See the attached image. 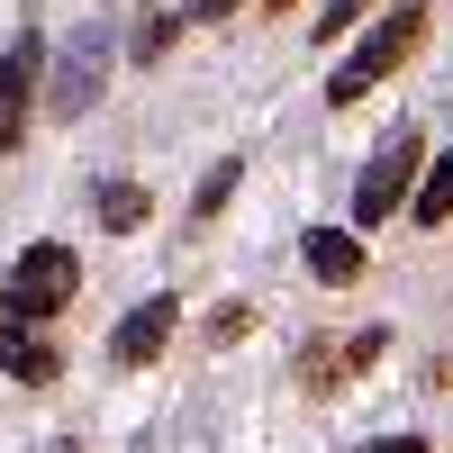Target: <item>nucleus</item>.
<instances>
[{
    "mask_svg": "<svg viewBox=\"0 0 453 453\" xmlns=\"http://www.w3.org/2000/svg\"><path fill=\"white\" fill-rule=\"evenodd\" d=\"M145 209H155V200H145V181H100V226H109V236H136Z\"/></svg>",
    "mask_w": 453,
    "mask_h": 453,
    "instance_id": "nucleus-11",
    "label": "nucleus"
},
{
    "mask_svg": "<svg viewBox=\"0 0 453 453\" xmlns=\"http://www.w3.org/2000/svg\"><path fill=\"white\" fill-rule=\"evenodd\" d=\"M236 173H245L236 155H226V164H209V173H200V200H191V218H218L226 200H236Z\"/></svg>",
    "mask_w": 453,
    "mask_h": 453,
    "instance_id": "nucleus-12",
    "label": "nucleus"
},
{
    "mask_svg": "<svg viewBox=\"0 0 453 453\" xmlns=\"http://www.w3.org/2000/svg\"><path fill=\"white\" fill-rule=\"evenodd\" d=\"M226 10H245V0H191V19H226Z\"/></svg>",
    "mask_w": 453,
    "mask_h": 453,
    "instance_id": "nucleus-17",
    "label": "nucleus"
},
{
    "mask_svg": "<svg viewBox=\"0 0 453 453\" xmlns=\"http://www.w3.org/2000/svg\"><path fill=\"white\" fill-rule=\"evenodd\" d=\"M245 326H254V309H245V299H226V309H209V345H236Z\"/></svg>",
    "mask_w": 453,
    "mask_h": 453,
    "instance_id": "nucleus-14",
    "label": "nucleus"
},
{
    "mask_svg": "<svg viewBox=\"0 0 453 453\" xmlns=\"http://www.w3.org/2000/svg\"><path fill=\"white\" fill-rule=\"evenodd\" d=\"M363 453H435L426 435H381V444H363Z\"/></svg>",
    "mask_w": 453,
    "mask_h": 453,
    "instance_id": "nucleus-16",
    "label": "nucleus"
},
{
    "mask_svg": "<svg viewBox=\"0 0 453 453\" xmlns=\"http://www.w3.org/2000/svg\"><path fill=\"white\" fill-rule=\"evenodd\" d=\"M418 46H426V10H418V0H399V10H390L381 27H372L363 46H354L345 64H335V73H326V109H354L372 82H390V73H399L408 55H418Z\"/></svg>",
    "mask_w": 453,
    "mask_h": 453,
    "instance_id": "nucleus-1",
    "label": "nucleus"
},
{
    "mask_svg": "<svg viewBox=\"0 0 453 453\" xmlns=\"http://www.w3.org/2000/svg\"><path fill=\"white\" fill-rule=\"evenodd\" d=\"M0 372H10L19 390H55L64 381V354L46 345V326H10V335H0Z\"/></svg>",
    "mask_w": 453,
    "mask_h": 453,
    "instance_id": "nucleus-8",
    "label": "nucleus"
},
{
    "mask_svg": "<svg viewBox=\"0 0 453 453\" xmlns=\"http://www.w3.org/2000/svg\"><path fill=\"white\" fill-rule=\"evenodd\" d=\"M173 326H181V299H173V290L136 299V309L119 318V335H109V363H127V372H136V363H155V354L173 345Z\"/></svg>",
    "mask_w": 453,
    "mask_h": 453,
    "instance_id": "nucleus-6",
    "label": "nucleus"
},
{
    "mask_svg": "<svg viewBox=\"0 0 453 453\" xmlns=\"http://www.w3.org/2000/svg\"><path fill=\"white\" fill-rule=\"evenodd\" d=\"M64 453H73V444H64Z\"/></svg>",
    "mask_w": 453,
    "mask_h": 453,
    "instance_id": "nucleus-19",
    "label": "nucleus"
},
{
    "mask_svg": "<svg viewBox=\"0 0 453 453\" xmlns=\"http://www.w3.org/2000/svg\"><path fill=\"white\" fill-rule=\"evenodd\" d=\"M263 10H273V19H281V10H299V0H263Z\"/></svg>",
    "mask_w": 453,
    "mask_h": 453,
    "instance_id": "nucleus-18",
    "label": "nucleus"
},
{
    "mask_svg": "<svg viewBox=\"0 0 453 453\" xmlns=\"http://www.w3.org/2000/svg\"><path fill=\"white\" fill-rule=\"evenodd\" d=\"M381 354H390V326H363V335H345V345H309L299 381H309V390H345L354 372H372Z\"/></svg>",
    "mask_w": 453,
    "mask_h": 453,
    "instance_id": "nucleus-7",
    "label": "nucleus"
},
{
    "mask_svg": "<svg viewBox=\"0 0 453 453\" xmlns=\"http://www.w3.org/2000/svg\"><path fill=\"white\" fill-rule=\"evenodd\" d=\"M82 290V263H73V245H27L19 263H10V281H0V309H10V326H46L64 299Z\"/></svg>",
    "mask_w": 453,
    "mask_h": 453,
    "instance_id": "nucleus-2",
    "label": "nucleus"
},
{
    "mask_svg": "<svg viewBox=\"0 0 453 453\" xmlns=\"http://www.w3.org/2000/svg\"><path fill=\"white\" fill-rule=\"evenodd\" d=\"M173 36H181V19H173V10H155V19L136 27V64H155V55L173 46Z\"/></svg>",
    "mask_w": 453,
    "mask_h": 453,
    "instance_id": "nucleus-13",
    "label": "nucleus"
},
{
    "mask_svg": "<svg viewBox=\"0 0 453 453\" xmlns=\"http://www.w3.org/2000/svg\"><path fill=\"white\" fill-rule=\"evenodd\" d=\"M100 73H109V27L91 19V27H73V46H64L55 82H46V109L55 119H82V109L100 100Z\"/></svg>",
    "mask_w": 453,
    "mask_h": 453,
    "instance_id": "nucleus-5",
    "label": "nucleus"
},
{
    "mask_svg": "<svg viewBox=\"0 0 453 453\" xmlns=\"http://www.w3.org/2000/svg\"><path fill=\"white\" fill-rule=\"evenodd\" d=\"M36 82H46V36L19 27V36H10V55H0V155H19V145H27Z\"/></svg>",
    "mask_w": 453,
    "mask_h": 453,
    "instance_id": "nucleus-4",
    "label": "nucleus"
},
{
    "mask_svg": "<svg viewBox=\"0 0 453 453\" xmlns=\"http://www.w3.org/2000/svg\"><path fill=\"white\" fill-rule=\"evenodd\" d=\"M408 218H418V226H444V218H453V155H435V164L418 173V191H408Z\"/></svg>",
    "mask_w": 453,
    "mask_h": 453,
    "instance_id": "nucleus-10",
    "label": "nucleus"
},
{
    "mask_svg": "<svg viewBox=\"0 0 453 453\" xmlns=\"http://www.w3.org/2000/svg\"><path fill=\"white\" fill-rule=\"evenodd\" d=\"M363 10H372V0H326V10H318V46H326V36H345Z\"/></svg>",
    "mask_w": 453,
    "mask_h": 453,
    "instance_id": "nucleus-15",
    "label": "nucleus"
},
{
    "mask_svg": "<svg viewBox=\"0 0 453 453\" xmlns=\"http://www.w3.org/2000/svg\"><path fill=\"white\" fill-rule=\"evenodd\" d=\"M418 173H426V136L399 127L381 155L363 164V181H354V226H390V218L408 209V191H418Z\"/></svg>",
    "mask_w": 453,
    "mask_h": 453,
    "instance_id": "nucleus-3",
    "label": "nucleus"
},
{
    "mask_svg": "<svg viewBox=\"0 0 453 453\" xmlns=\"http://www.w3.org/2000/svg\"><path fill=\"white\" fill-rule=\"evenodd\" d=\"M299 263H309L326 290H345V281H363V236H345V226H309V236H299Z\"/></svg>",
    "mask_w": 453,
    "mask_h": 453,
    "instance_id": "nucleus-9",
    "label": "nucleus"
}]
</instances>
